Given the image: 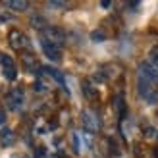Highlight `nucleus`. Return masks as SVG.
I'll list each match as a JSON object with an SVG mask.
<instances>
[{"instance_id": "15", "label": "nucleus", "mask_w": 158, "mask_h": 158, "mask_svg": "<svg viewBox=\"0 0 158 158\" xmlns=\"http://www.w3.org/2000/svg\"><path fill=\"white\" fill-rule=\"evenodd\" d=\"M148 62L158 69V46H154V48L151 50V58H148Z\"/></svg>"}, {"instance_id": "13", "label": "nucleus", "mask_w": 158, "mask_h": 158, "mask_svg": "<svg viewBox=\"0 0 158 158\" xmlns=\"http://www.w3.org/2000/svg\"><path fill=\"white\" fill-rule=\"evenodd\" d=\"M43 72H46L50 77H54L58 83H64V77H62V73L58 72V69H54V68H43Z\"/></svg>"}, {"instance_id": "11", "label": "nucleus", "mask_w": 158, "mask_h": 158, "mask_svg": "<svg viewBox=\"0 0 158 158\" xmlns=\"http://www.w3.org/2000/svg\"><path fill=\"white\" fill-rule=\"evenodd\" d=\"M83 94L89 100H97L98 98V89H94V85H91L89 81H85L83 83Z\"/></svg>"}, {"instance_id": "4", "label": "nucleus", "mask_w": 158, "mask_h": 158, "mask_svg": "<svg viewBox=\"0 0 158 158\" xmlns=\"http://www.w3.org/2000/svg\"><path fill=\"white\" fill-rule=\"evenodd\" d=\"M23 102H25V93H23L21 87H15V89H12L6 94V106H8V110H12V112L21 110Z\"/></svg>"}, {"instance_id": "9", "label": "nucleus", "mask_w": 158, "mask_h": 158, "mask_svg": "<svg viewBox=\"0 0 158 158\" xmlns=\"http://www.w3.org/2000/svg\"><path fill=\"white\" fill-rule=\"evenodd\" d=\"M15 143V135H14V131L10 127H4L2 131H0V145L2 147H10Z\"/></svg>"}, {"instance_id": "17", "label": "nucleus", "mask_w": 158, "mask_h": 158, "mask_svg": "<svg viewBox=\"0 0 158 158\" xmlns=\"http://www.w3.org/2000/svg\"><path fill=\"white\" fill-rule=\"evenodd\" d=\"M91 37H93V41H102V39H104L106 35L102 33V31H94V33H93Z\"/></svg>"}, {"instance_id": "12", "label": "nucleus", "mask_w": 158, "mask_h": 158, "mask_svg": "<svg viewBox=\"0 0 158 158\" xmlns=\"http://www.w3.org/2000/svg\"><path fill=\"white\" fill-rule=\"evenodd\" d=\"M31 25H33L35 29H46L48 27V23H46V19L44 18H39V15H33V18H31Z\"/></svg>"}, {"instance_id": "8", "label": "nucleus", "mask_w": 158, "mask_h": 158, "mask_svg": "<svg viewBox=\"0 0 158 158\" xmlns=\"http://www.w3.org/2000/svg\"><path fill=\"white\" fill-rule=\"evenodd\" d=\"M41 48H43L44 56L48 60H52V62H60L62 60V50L58 48V46L50 44L48 41H44V39H41Z\"/></svg>"}, {"instance_id": "1", "label": "nucleus", "mask_w": 158, "mask_h": 158, "mask_svg": "<svg viewBox=\"0 0 158 158\" xmlns=\"http://www.w3.org/2000/svg\"><path fill=\"white\" fill-rule=\"evenodd\" d=\"M137 79L141 81H147L154 87H158V69L151 64V62H141L139 64V69H137Z\"/></svg>"}, {"instance_id": "21", "label": "nucleus", "mask_w": 158, "mask_h": 158, "mask_svg": "<svg viewBox=\"0 0 158 158\" xmlns=\"http://www.w3.org/2000/svg\"><path fill=\"white\" fill-rule=\"evenodd\" d=\"M156 139H158V131H156Z\"/></svg>"}, {"instance_id": "3", "label": "nucleus", "mask_w": 158, "mask_h": 158, "mask_svg": "<svg viewBox=\"0 0 158 158\" xmlns=\"http://www.w3.org/2000/svg\"><path fill=\"white\" fill-rule=\"evenodd\" d=\"M41 33H43V39H44V41H48L50 44L58 46V48H62V44L66 43V33H64V31H62L60 27L48 25L46 29H43Z\"/></svg>"}, {"instance_id": "16", "label": "nucleus", "mask_w": 158, "mask_h": 158, "mask_svg": "<svg viewBox=\"0 0 158 158\" xmlns=\"http://www.w3.org/2000/svg\"><path fill=\"white\" fill-rule=\"evenodd\" d=\"M48 8H56V10H64V8H68V2H58V0H50V2H48Z\"/></svg>"}, {"instance_id": "5", "label": "nucleus", "mask_w": 158, "mask_h": 158, "mask_svg": "<svg viewBox=\"0 0 158 158\" xmlns=\"http://www.w3.org/2000/svg\"><path fill=\"white\" fill-rule=\"evenodd\" d=\"M8 43H10V46L14 50H23V48H27L29 39H27L25 33H21L19 29H12L10 33H8Z\"/></svg>"}, {"instance_id": "7", "label": "nucleus", "mask_w": 158, "mask_h": 158, "mask_svg": "<svg viewBox=\"0 0 158 158\" xmlns=\"http://www.w3.org/2000/svg\"><path fill=\"white\" fill-rule=\"evenodd\" d=\"M0 66H2V73H4L6 79L14 81V79L18 77V69H15V64H14V60L8 56V54H0Z\"/></svg>"}, {"instance_id": "6", "label": "nucleus", "mask_w": 158, "mask_h": 158, "mask_svg": "<svg viewBox=\"0 0 158 158\" xmlns=\"http://www.w3.org/2000/svg\"><path fill=\"white\" fill-rule=\"evenodd\" d=\"M81 123H83V127L89 131V133H97L100 129V122H98V118L94 112H91V110H85V112L81 114Z\"/></svg>"}, {"instance_id": "14", "label": "nucleus", "mask_w": 158, "mask_h": 158, "mask_svg": "<svg viewBox=\"0 0 158 158\" xmlns=\"http://www.w3.org/2000/svg\"><path fill=\"white\" fill-rule=\"evenodd\" d=\"M23 64H25L29 69H37L39 68V64H37V60L33 58V56H25V58H23Z\"/></svg>"}, {"instance_id": "19", "label": "nucleus", "mask_w": 158, "mask_h": 158, "mask_svg": "<svg viewBox=\"0 0 158 158\" xmlns=\"http://www.w3.org/2000/svg\"><path fill=\"white\" fill-rule=\"evenodd\" d=\"M145 133H147V137H152V133H154V129H152V127H148V129H145Z\"/></svg>"}, {"instance_id": "18", "label": "nucleus", "mask_w": 158, "mask_h": 158, "mask_svg": "<svg viewBox=\"0 0 158 158\" xmlns=\"http://www.w3.org/2000/svg\"><path fill=\"white\" fill-rule=\"evenodd\" d=\"M6 122V112H4V110H0V125H2Z\"/></svg>"}, {"instance_id": "10", "label": "nucleus", "mask_w": 158, "mask_h": 158, "mask_svg": "<svg viewBox=\"0 0 158 158\" xmlns=\"http://www.w3.org/2000/svg\"><path fill=\"white\" fill-rule=\"evenodd\" d=\"M4 6L10 8V10H14V12H25L29 8V2L27 0H6Z\"/></svg>"}, {"instance_id": "2", "label": "nucleus", "mask_w": 158, "mask_h": 158, "mask_svg": "<svg viewBox=\"0 0 158 158\" xmlns=\"http://www.w3.org/2000/svg\"><path fill=\"white\" fill-rule=\"evenodd\" d=\"M137 93L145 102H148V104H156L158 102V87L147 83V81L137 79Z\"/></svg>"}, {"instance_id": "20", "label": "nucleus", "mask_w": 158, "mask_h": 158, "mask_svg": "<svg viewBox=\"0 0 158 158\" xmlns=\"http://www.w3.org/2000/svg\"><path fill=\"white\" fill-rule=\"evenodd\" d=\"M154 158H158V148H154Z\"/></svg>"}]
</instances>
